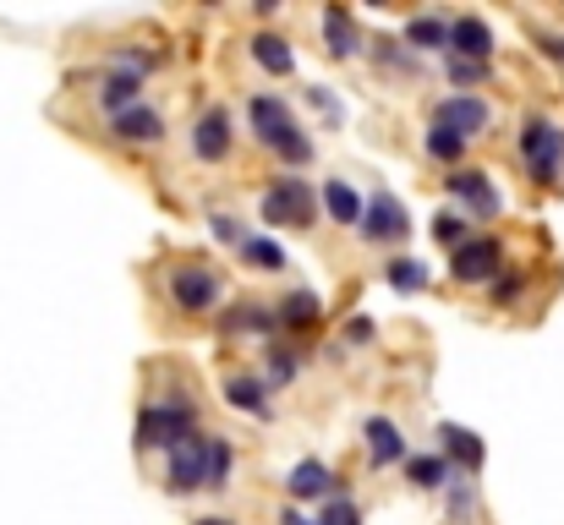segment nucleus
I'll use <instances>...</instances> for the list:
<instances>
[{"mask_svg":"<svg viewBox=\"0 0 564 525\" xmlns=\"http://www.w3.org/2000/svg\"><path fill=\"white\" fill-rule=\"evenodd\" d=\"M444 192L466 208V219H499V208H505V197L488 181V171H449L444 175Z\"/></svg>","mask_w":564,"mask_h":525,"instance_id":"obj_8","label":"nucleus"},{"mask_svg":"<svg viewBox=\"0 0 564 525\" xmlns=\"http://www.w3.org/2000/svg\"><path fill=\"white\" fill-rule=\"evenodd\" d=\"M362 444H368V466L373 471H389V466H400L411 449H405V438H400V427L389 422V416H368L362 422Z\"/></svg>","mask_w":564,"mask_h":525,"instance_id":"obj_10","label":"nucleus"},{"mask_svg":"<svg viewBox=\"0 0 564 525\" xmlns=\"http://www.w3.org/2000/svg\"><path fill=\"white\" fill-rule=\"evenodd\" d=\"M444 77L466 94V88H477V83H488V61H460V55H449L444 61Z\"/></svg>","mask_w":564,"mask_h":525,"instance_id":"obj_33","label":"nucleus"},{"mask_svg":"<svg viewBox=\"0 0 564 525\" xmlns=\"http://www.w3.org/2000/svg\"><path fill=\"white\" fill-rule=\"evenodd\" d=\"M400 44H405L411 55H422V50H449V22H444V17H411Z\"/></svg>","mask_w":564,"mask_h":525,"instance_id":"obj_22","label":"nucleus"},{"mask_svg":"<svg viewBox=\"0 0 564 525\" xmlns=\"http://www.w3.org/2000/svg\"><path fill=\"white\" fill-rule=\"evenodd\" d=\"M346 340H351V346H368V340H373V318H351V324H346Z\"/></svg>","mask_w":564,"mask_h":525,"instance_id":"obj_38","label":"nucleus"},{"mask_svg":"<svg viewBox=\"0 0 564 525\" xmlns=\"http://www.w3.org/2000/svg\"><path fill=\"white\" fill-rule=\"evenodd\" d=\"M357 230H362V241H368V247H400V241L411 236V219H405V208H400L389 192H373V197L362 203Z\"/></svg>","mask_w":564,"mask_h":525,"instance_id":"obj_7","label":"nucleus"},{"mask_svg":"<svg viewBox=\"0 0 564 525\" xmlns=\"http://www.w3.org/2000/svg\"><path fill=\"white\" fill-rule=\"evenodd\" d=\"M236 252H241L247 269H258V274H280V269H285V252H280L274 241H263V236H241Z\"/></svg>","mask_w":564,"mask_h":525,"instance_id":"obj_27","label":"nucleus"},{"mask_svg":"<svg viewBox=\"0 0 564 525\" xmlns=\"http://www.w3.org/2000/svg\"><path fill=\"white\" fill-rule=\"evenodd\" d=\"M488 285H494V307H510V302H521V291H527V280H521V274H505V269H499Z\"/></svg>","mask_w":564,"mask_h":525,"instance_id":"obj_36","label":"nucleus"},{"mask_svg":"<svg viewBox=\"0 0 564 525\" xmlns=\"http://www.w3.org/2000/svg\"><path fill=\"white\" fill-rule=\"evenodd\" d=\"M318 313H324V307H318L313 291H285V296L274 302V329H291V335H296V329H313Z\"/></svg>","mask_w":564,"mask_h":525,"instance_id":"obj_17","label":"nucleus"},{"mask_svg":"<svg viewBox=\"0 0 564 525\" xmlns=\"http://www.w3.org/2000/svg\"><path fill=\"white\" fill-rule=\"evenodd\" d=\"M291 499H329V466L324 460H302L291 477H285Z\"/></svg>","mask_w":564,"mask_h":525,"instance_id":"obj_25","label":"nucleus"},{"mask_svg":"<svg viewBox=\"0 0 564 525\" xmlns=\"http://www.w3.org/2000/svg\"><path fill=\"white\" fill-rule=\"evenodd\" d=\"M192 433H197V411H192L187 394H160L138 411V455H154V449L171 455Z\"/></svg>","mask_w":564,"mask_h":525,"instance_id":"obj_1","label":"nucleus"},{"mask_svg":"<svg viewBox=\"0 0 564 525\" xmlns=\"http://www.w3.org/2000/svg\"><path fill=\"white\" fill-rule=\"evenodd\" d=\"M258 219L263 225H291V230H313L318 225V192L302 175H280L263 197H258Z\"/></svg>","mask_w":564,"mask_h":525,"instance_id":"obj_2","label":"nucleus"},{"mask_svg":"<svg viewBox=\"0 0 564 525\" xmlns=\"http://www.w3.org/2000/svg\"><path fill=\"white\" fill-rule=\"evenodd\" d=\"M219 274L208 269V263H176L171 269V302H176V313H187V318H197V313H214L219 307Z\"/></svg>","mask_w":564,"mask_h":525,"instance_id":"obj_4","label":"nucleus"},{"mask_svg":"<svg viewBox=\"0 0 564 525\" xmlns=\"http://www.w3.org/2000/svg\"><path fill=\"white\" fill-rule=\"evenodd\" d=\"M225 329H230V335H263V340H269V335H274V313H269L263 302H247L241 313L225 318Z\"/></svg>","mask_w":564,"mask_h":525,"instance_id":"obj_29","label":"nucleus"},{"mask_svg":"<svg viewBox=\"0 0 564 525\" xmlns=\"http://www.w3.org/2000/svg\"><path fill=\"white\" fill-rule=\"evenodd\" d=\"M499 269H505V247H499V236H466V241L449 252V274H455L460 285H488Z\"/></svg>","mask_w":564,"mask_h":525,"instance_id":"obj_6","label":"nucleus"},{"mask_svg":"<svg viewBox=\"0 0 564 525\" xmlns=\"http://www.w3.org/2000/svg\"><path fill=\"white\" fill-rule=\"evenodd\" d=\"M324 39H329V55H335V61H351V55L362 50L357 22H351V11H340V6L324 11Z\"/></svg>","mask_w":564,"mask_h":525,"instance_id":"obj_20","label":"nucleus"},{"mask_svg":"<svg viewBox=\"0 0 564 525\" xmlns=\"http://www.w3.org/2000/svg\"><path fill=\"white\" fill-rule=\"evenodd\" d=\"M197 525H236V521H219V515H214V521H197Z\"/></svg>","mask_w":564,"mask_h":525,"instance_id":"obj_41","label":"nucleus"},{"mask_svg":"<svg viewBox=\"0 0 564 525\" xmlns=\"http://www.w3.org/2000/svg\"><path fill=\"white\" fill-rule=\"evenodd\" d=\"M247 50H252V61H258L269 77H291V72H296V50H291L280 33H252Z\"/></svg>","mask_w":564,"mask_h":525,"instance_id":"obj_16","label":"nucleus"},{"mask_svg":"<svg viewBox=\"0 0 564 525\" xmlns=\"http://www.w3.org/2000/svg\"><path fill=\"white\" fill-rule=\"evenodd\" d=\"M138 94H143V77L110 72V77H105V88H99V110H105V116H121V110H132V105H138Z\"/></svg>","mask_w":564,"mask_h":525,"instance_id":"obj_24","label":"nucleus"},{"mask_svg":"<svg viewBox=\"0 0 564 525\" xmlns=\"http://www.w3.org/2000/svg\"><path fill=\"white\" fill-rule=\"evenodd\" d=\"M269 154H280L285 165H313V138H307V132L291 121V127H285V132L269 143Z\"/></svg>","mask_w":564,"mask_h":525,"instance_id":"obj_28","label":"nucleus"},{"mask_svg":"<svg viewBox=\"0 0 564 525\" xmlns=\"http://www.w3.org/2000/svg\"><path fill=\"white\" fill-rule=\"evenodd\" d=\"M165 482H171L176 499H187V493L203 488V433H192V438H182V444L171 449V471H165Z\"/></svg>","mask_w":564,"mask_h":525,"instance_id":"obj_11","label":"nucleus"},{"mask_svg":"<svg viewBox=\"0 0 564 525\" xmlns=\"http://www.w3.org/2000/svg\"><path fill=\"white\" fill-rule=\"evenodd\" d=\"M110 132H116V143H160L165 138V116L149 110V105H132V110L110 116Z\"/></svg>","mask_w":564,"mask_h":525,"instance_id":"obj_13","label":"nucleus"},{"mask_svg":"<svg viewBox=\"0 0 564 525\" xmlns=\"http://www.w3.org/2000/svg\"><path fill=\"white\" fill-rule=\"evenodd\" d=\"M449 55H460V61H488V55H494L488 22H482V17H455V22H449Z\"/></svg>","mask_w":564,"mask_h":525,"instance_id":"obj_14","label":"nucleus"},{"mask_svg":"<svg viewBox=\"0 0 564 525\" xmlns=\"http://www.w3.org/2000/svg\"><path fill=\"white\" fill-rule=\"evenodd\" d=\"M543 55H549V61H560V66H564V33H543Z\"/></svg>","mask_w":564,"mask_h":525,"instance_id":"obj_39","label":"nucleus"},{"mask_svg":"<svg viewBox=\"0 0 564 525\" xmlns=\"http://www.w3.org/2000/svg\"><path fill=\"white\" fill-rule=\"evenodd\" d=\"M280 525H318V521H307V515H296V510H285V515H280Z\"/></svg>","mask_w":564,"mask_h":525,"instance_id":"obj_40","label":"nucleus"},{"mask_svg":"<svg viewBox=\"0 0 564 525\" xmlns=\"http://www.w3.org/2000/svg\"><path fill=\"white\" fill-rule=\"evenodd\" d=\"M383 280H389L400 296H416V291H427L433 274H427V263H416V258H389V263H383Z\"/></svg>","mask_w":564,"mask_h":525,"instance_id":"obj_26","label":"nucleus"},{"mask_svg":"<svg viewBox=\"0 0 564 525\" xmlns=\"http://www.w3.org/2000/svg\"><path fill=\"white\" fill-rule=\"evenodd\" d=\"M318 525H362V510H357L346 493H329V510H324Z\"/></svg>","mask_w":564,"mask_h":525,"instance_id":"obj_35","label":"nucleus"},{"mask_svg":"<svg viewBox=\"0 0 564 525\" xmlns=\"http://www.w3.org/2000/svg\"><path fill=\"white\" fill-rule=\"evenodd\" d=\"M400 466H405L411 488H422V493H438V488H449V460H444V455H405Z\"/></svg>","mask_w":564,"mask_h":525,"instance_id":"obj_23","label":"nucleus"},{"mask_svg":"<svg viewBox=\"0 0 564 525\" xmlns=\"http://www.w3.org/2000/svg\"><path fill=\"white\" fill-rule=\"evenodd\" d=\"M318 203H324V214H329L335 225H357V219H362V197H357V192H351V181H340V175H329V181H324Z\"/></svg>","mask_w":564,"mask_h":525,"instance_id":"obj_19","label":"nucleus"},{"mask_svg":"<svg viewBox=\"0 0 564 525\" xmlns=\"http://www.w3.org/2000/svg\"><path fill=\"white\" fill-rule=\"evenodd\" d=\"M521 160L538 186H554L564 175V121L554 116H527L521 127Z\"/></svg>","mask_w":564,"mask_h":525,"instance_id":"obj_3","label":"nucleus"},{"mask_svg":"<svg viewBox=\"0 0 564 525\" xmlns=\"http://www.w3.org/2000/svg\"><path fill=\"white\" fill-rule=\"evenodd\" d=\"M422 149H427V160H438V165H460V160H466V143H460L455 132H444V127H433V132L422 138Z\"/></svg>","mask_w":564,"mask_h":525,"instance_id":"obj_31","label":"nucleus"},{"mask_svg":"<svg viewBox=\"0 0 564 525\" xmlns=\"http://www.w3.org/2000/svg\"><path fill=\"white\" fill-rule=\"evenodd\" d=\"M438 438H444V455H449L455 466H466L471 477L482 471V438H477V433H466V427L444 422V427H438Z\"/></svg>","mask_w":564,"mask_h":525,"instance_id":"obj_21","label":"nucleus"},{"mask_svg":"<svg viewBox=\"0 0 564 525\" xmlns=\"http://www.w3.org/2000/svg\"><path fill=\"white\" fill-rule=\"evenodd\" d=\"M296 372H302L296 350L269 346V378H263V389H269V394H274V389H285V383H296Z\"/></svg>","mask_w":564,"mask_h":525,"instance_id":"obj_30","label":"nucleus"},{"mask_svg":"<svg viewBox=\"0 0 564 525\" xmlns=\"http://www.w3.org/2000/svg\"><path fill=\"white\" fill-rule=\"evenodd\" d=\"M236 149V132H230V110H203L197 121H192V160L197 165H219L225 154Z\"/></svg>","mask_w":564,"mask_h":525,"instance_id":"obj_9","label":"nucleus"},{"mask_svg":"<svg viewBox=\"0 0 564 525\" xmlns=\"http://www.w3.org/2000/svg\"><path fill=\"white\" fill-rule=\"evenodd\" d=\"M247 121H252V138L269 149L296 116H291V105H285L280 94H252V99H247Z\"/></svg>","mask_w":564,"mask_h":525,"instance_id":"obj_12","label":"nucleus"},{"mask_svg":"<svg viewBox=\"0 0 564 525\" xmlns=\"http://www.w3.org/2000/svg\"><path fill=\"white\" fill-rule=\"evenodd\" d=\"M225 405H230V411H247V416H269V411H274L258 372H230V378H225Z\"/></svg>","mask_w":564,"mask_h":525,"instance_id":"obj_15","label":"nucleus"},{"mask_svg":"<svg viewBox=\"0 0 564 525\" xmlns=\"http://www.w3.org/2000/svg\"><path fill=\"white\" fill-rule=\"evenodd\" d=\"M214 236H219V241H230V247H241V236H247V230L236 225V214H214Z\"/></svg>","mask_w":564,"mask_h":525,"instance_id":"obj_37","label":"nucleus"},{"mask_svg":"<svg viewBox=\"0 0 564 525\" xmlns=\"http://www.w3.org/2000/svg\"><path fill=\"white\" fill-rule=\"evenodd\" d=\"M466 236H471V230H466V219H460L455 208H444V214H433V241H438V247H449V252H455V247H460Z\"/></svg>","mask_w":564,"mask_h":525,"instance_id":"obj_34","label":"nucleus"},{"mask_svg":"<svg viewBox=\"0 0 564 525\" xmlns=\"http://www.w3.org/2000/svg\"><path fill=\"white\" fill-rule=\"evenodd\" d=\"M373 61H383L389 72H405V77L416 72V55H411V50H405L400 39H383V33L373 39Z\"/></svg>","mask_w":564,"mask_h":525,"instance_id":"obj_32","label":"nucleus"},{"mask_svg":"<svg viewBox=\"0 0 564 525\" xmlns=\"http://www.w3.org/2000/svg\"><path fill=\"white\" fill-rule=\"evenodd\" d=\"M230 466H236L230 438L203 433V488H208V493H225V488H230Z\"/></svg>","mask_w":564,"mask_h":525,"instance_id":"obj_18","label":"nucleus"},{"mask_svg":"<svg viewBox=\"0 0 564 525\" xmlns=\"http://www.w3.org/2000/svg\"><path fill=\"white\" fill-rule=\"evenodd\" d=\"M433 127H444V132H455L460 143H471V138H482V132L494 127V105L477 99V94H449V99L433 105Z\"/></svg>","mask_w":564,"mask_h":525,"instance_id":"obj_5","label":"nucleus"}]
</instances>
